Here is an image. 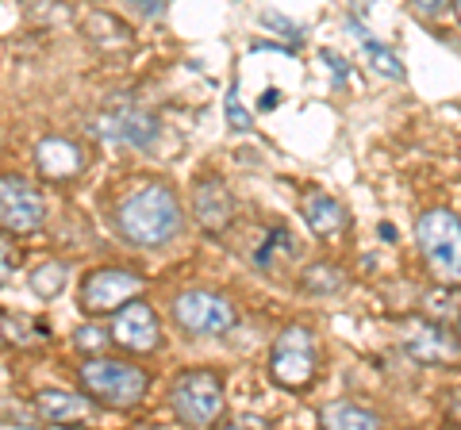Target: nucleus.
Segmentation results:
<instances>
[{"label": "nucleus", "mask_w": 461, "mask_h": 430, "mask_svg": "<svg viewBox=\"0 0 461 430\" xmlns=\"http://www.w3.org/2000/svg\"><path fill=\"white\" fill-rule=\"evenodd\" d=\"M115 227L131 246H166L181 231V204L169 184H139L115 208Z\"/></svg>", "instance_id": "1"}, {"label": "nucleus", "mask_w": 461, "mask_h": 430, "mask_svg": "<svg viewBox=\"0 0 461 430\" xmlns=\"http://www.w3.org/2000/svg\"><path fill=\"white\" fill-rule=\"evenodd\" d=\"M415 242L442 284H461V219L454 211H423L415 223Z\"/></svg>", "instance_id": "2"}, {"label": "nucleus", "mask_w": 461, "mask_h": 430, "mask_svg": "<svg viewBox=\"0 0 461 430\" xmlns=\"http://www.w3.org/2000/svg\"><path fill=\"white\" fill-rule=\"evenodd\" d=\"M77 377L85 384V392L96 396L100 404H112V408L139 404V399L147 396V384H150V377L142 369L127 365V362H112V357H89V362L77 369Z\"/></svg>", "instance_id": "3"}, {"label": "nucleus", "mask_w": 461, "mask_h": 430, "mask_svg": "<svg viewBox=\"0 0 461 430\" xmlns=\"http://www.w3.org/2000/svg\"><path fill=\"white\" fill-rule=\"evenodd\" d=\"M315 365H320V346H315V335L308 327H285L273 342L269 354V377L281 384V389H308L315 377Z\"/></svg>", "instance_id": "4"}, {"label": "nucleus", "mask_w": 461, "mask_h": 430, "mask_svg": "<svg viewBox=\"0 0 461 430\" xmlns=\"http://www.w3.org/2000/svg\"><path fill=\"white\" fill-rule=\"evenodd\" d=\"M169 404H173V415L189 426H208L220 419L223 411V384L215 372H204V369H193V372H181L169 389Z\"/></svg>", "instance_id": "5"}, {"label": "nucleus", "mask_w": 461, "mask_h": 430, "mask_svg": "<svg viewBox=\"0 0 461 430\" xmlns=\"http://www.w3.org/2000/svg\"><path fill=\"white\" fill-rule=\"evenodd\" d=\"M47 219V200L23 177H0V231L32 235Z\"/></svg>", "instance_id": "6"}, {"label": "nucleus", "mask_w": 461, "mask_h": 430, "mask_svg": "<svg viewBox=\"0 0 461 430\" xmlns=\"http://www.w3.org/2000/svg\"><path fill=\"white\" fill-rule=\"evenodd\" d=\"M173 319L189 335H227L239 315L223 296L204 292V289H189L173 300Z\"/></svg>", "instance_id": "7"}, {"label": "nucleus", "mask_w": 461, "mask_h": 430, "mask_svg": "<svg viewBox=\"0 0 461 430\" xmlns=\"http://www.w3.org/2000/svg\"><path fill=\"white\" fill-rule=\"evenodd\" d=\"M139 284L142 281L131 273V269H96V273H89V281L81 284V308L89 315L120 311L135 300Z\"/></svg>", "instance_id": "8"}, {"label": "nucleus", "mask_w": 461, "mask_h": 430, "mask_svg": "<svg viewBox=\"0 0 461 430\" xmlns=\"http://www.w3.org/2000/svg\"><path fill=\"white\" fill-rule=\"evenodd\" d=\"M96 135L104 142H120V147L147 150V147H154V139H158V120L150 116V112L123 104V108H112L108 116L96 120Z\"/></svg>", "instance_id": "9"}, {"label": "nucleus", "mask_w": 461, "mask_h": 430, "mask_svg": "<svg viewBox=\"0 0 461 430\" xmlns=\"http://www.w3.org/2000/svg\"><path fill=\"white\" fill-rule=\"evenodd\" d=\"M112 338L120 342L123 350H131V354H150L158 346L154 308L142 304V300H131L127 308H120L112 315Z\"/></svg>", "instance_id": "10"}, {"label": "nucleus", "mask_w": 461, "mask_h": 430, "mask_svg": "<svg viewBox=\"0 0 461 430\" xmlns=\"http://www.w3.org/2000/svg\"><path fill=\"white\" fill-rule=\"evenodd\" d=\"M403 350H408L415 362L423 365H446V362H457L461 346L454 342V335L446 331L442 323H411L408 327V338H403Z\"/></svg>", "instance_id": "11"}, {"label": "nucleus", "mask_w": 461, "mask_h": 430, "mask_svg": "<svg viewBox=\"0 0 461 430\" xmlns=\"http://www.w3.org/2000/svg\"><path fill=\"white\" fill-rule=\"evenodd\" d=\"M193 215H196V223H200V231H208V235H220L230 227V215H235V204H230V193L223 189V181H196V189H193Z\"/></svg>", "instance_id": "12"}, {"label": "nucleus", "mask_w": 461, "mask_h": 430, "mask_svg": "<svg viewBox=\"0 0 461 430\" xmlns=\"http://www.w3.org/2000/svg\"><path fill=\"white\" fill-rule=\"evenodd\" d=\"M35 166L47 181H69L85 169V150L69 139H42L35 147Z\"/></svg>", "instance_id": "13"}, {"label": "nucleus", "mask_w": 461, "mask_h": 430, "mask_svg": "<svg viewBox=\"0 0 461 430\" xmlns=\"http://www.w3.org/2000/svg\"><path fill=\"white\" fill-rule=\"evenodd\" d=\"M300 215L308 219V227L315 235H339L346 223H350V215H346V208L339 204L330 193H323V189H308L304 193V200H300Z\"/></svg>", "instance_id": "14"}, {"label": "nucleus", "mask_w": 461, "mask_h": 430, "mask_svg": "<svg viewBox=\"0 0 461 430\" xmlns=\"http://www.w3.org/2000/svg\"><path fill=\"white\" fill-rule=\"evenodd\" d=\"M320 426L323 430H381V415H373L362 404H350V399H330L320 411Z\"/></svg>", "instance_id": "15"}, {"label": "nucleus", "mask_w": 461, "mask_h": 430, "mask_svg": "<svg viewBox=\"0 0 461 430\" xmlns=\"http://www.w3.org/2000/svg\"><path fill=\"white\" fill-rule=\"evenodd\" d=\"M35 408L47 423H81L85 411H89V404H85L81 396L74 392H62V389H47L35 396Z\"/></svg>", "instance_id": "16"}, {"label": "nucleus", "mask_w": 461, "mask_h": 430, "mask_svg": "<svg viewBox=\"0 0 461 430\" xmlns=\"http://www.w3.org/2000/svg\"><path fill=\"white\" fill-rule=\"evenodd\" d=\"M350 27L357 31V39H362V50H366V58L373 62V69H377L381 77H393V81H400V77H403V66H400V58H396V54L388 50V47H381V42L373 39V35L366 31L362 23H354V20H350Z\"/></svg>", "instance_id": "17"}, {"label": "nucleus", "mask_w": 461, "mask_h": 430, "mask_svg": "<svg viewBox=\"0 0 461 430\" xmlns=\"http://www.w3.org/2000/svg\"><path fill=\"white\" fill-rule=\"evenodd\" d=\"M66 281H69V269L62 262H47V265H39L35 273H32V289L42 300H54L58 292L66 289Z\"/></svg>", "instance_id": "18"}, {"label": "nucleus", "mask_w": 461, "mask_h": 430, "mask_svg": "<svg viewBox=\"0 0 461 430\" xmlns=\"http://www.w3.org/2000/svg\"><path fill=\"white\" fill-rule=\"evenodd\" d=\"M342 284H346V273L339 265H312L304 273V289L312 296H330V292H339Z\"/></svg>", "instance_id": "19"}, {"label": "nucleus", "mask_w": 461, "mask_h": 430, "mask_svg": "<svg viewBox=\"0 0 461 430\" xmlns=\"http://www.w3.org/2000/svg\"><path fill=\"white\" fill-rule=\"evenodd\" d=\"M223 112H227V123L235 127V131H250V127H254V116H250L247 108H242L235 85H230V93H227V100H223Z\"/></svg>", "instance_id": "20"}, {"label": "nucleus", "mask_w": 461, "mask_h": 430, "mask_svg": "<svg viewBox=\"0 0 461 430\" xmlns=\"http://www.w3.org/2000/svg\"><path fill=\"white\" fill-rule=\"evenodd\" d=\"M262 27H269V31H277L281 39L288 42H304V27L293 23L288 16H281V12H262Z\"/></svg>", "instance_id": "21"}, {"label": "nucleus", "mask_w": 461, "mask_h": 430, "mask_svg": "<svg viewBox=\"0 0 461 430\" xmlns=\"http://www.w3.org/2000/svg\"><path fill=\"white\" fill-rule=\"evenodd\" d=\"M273 246H293V235H288L285 227H273L269 238H266L262 246H258V254H254V262L262 265V269H269V265H273Z\"/></svg>", "instance_id": "22"}, {"label": "nucleus", "mask_w": 461, "mask_h": 430, "mask_svg": "<svg viewBox=\"0 0 461 430\" xmlns=\"http://www.w3.org/2000/svg\"><path fill=\"white\" fill-rule=\"evenodd\" d=\"M74 342H77V350H85V354H96V350H104L108 331H100V327H77Z\"/></svg>", "instance_id": "23"}, {"label": "nucleus", "mask_w": 461, "mask_h": 430, "mask_svg": "<svg viewBox=\"0 0 461 430\" xmlns=\"http://www.w3.org/2000/svg\"><path fill=\"white\" fill-rule=\"evenodd\" d=\"M16 262H20V257H16V250H12V242L0 235V284L16 273Z\"/></svg>", "instance_id": "24"}, {"label": "nucleus", "mask_w": 461, "mask_h": 430, "mask_svg": "<svg viewBox=\"0 0 461 430\" xmlns=\"http://www.w3.org/2000/svg\"><path fill=\"white\" fill-rule=\"evenodd\" d=\"M323 62L330 66V74H335V81H339V85H346V62L339 58V54H335V50H323Z\"/></svg>", "instance_id": "25"}, {"label": "nucleus", "mask_w": 461, "mask_h": 430, "mask_svg": "<svg viewBox=\"0 0 461 430\" xmlns=\"http://www.w3.org/2000/svg\"><path fill=\"white\" fill-rule=\"evenodd\" d=\"M139 12H142V16H162V12H166V4H162V0H142V4H139Z\"/></svg>", "instance_id": "26"}, {"label": "nucleus", "mask_w": 461, "mask_h": 430, "mask_svg": "<svg viewBox=\"0 0 461 430\" xmlns=\"http://www.w3.org/2000/svg\"><path fill=\"white\" fill-rule=\"evenodd\" d=\"M281 104V93L277 89H266V96L262 100H258V108H262V112H269V108H277Z\"/></svg>", "instance_id": "27"}, {"label": "nucleus", "mask_w": 461, "mask_h": 430, "mask_svg": "<svg viewBox=\"0 0 461 430\" xmlns=\"http://www.w3.org/2000/svg\"><path fill=\"white\" fill-rule=\"evenodd\" d=\"M415 12H423V16H438L442 4H438V0H423V4H415Z\"/></svg>", "instance_id": "28"}, {"label": "nucleus", "mask_w": 461, "mask_h": 430, "mask_svg": "<svg viewBox=\"0 0 461 430\" xmlns=\"http://www.w3.org/2000/svg\"><path fill=\"white\" fill-rule=\"evenodd\" d=\"M220 430H242V426H235V423H227V426H220Z\"/></svg>", "instance_id": "29"}, {"label": "nucleus", "mask_w": 461, "mask_h": 430, "mask_svg": "<svg viewBox=\"0 0 461 430\" xmlns=\"http://www.w3.org/2000/svg\"><path fill=\"white\" fill-rule=\"evenodd\" d=\"M457 16H461V4H457Z\"/></svg>", "instance_id": "30"}]
</instances>
